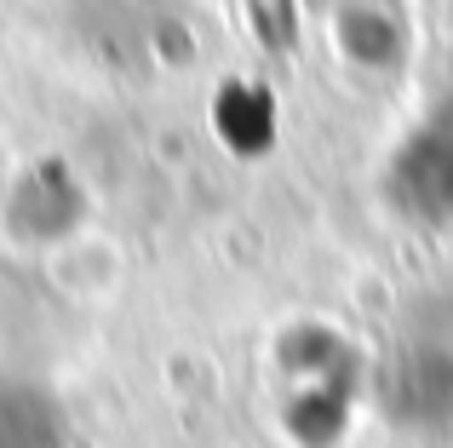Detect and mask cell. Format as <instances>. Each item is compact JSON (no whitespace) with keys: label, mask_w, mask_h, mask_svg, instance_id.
<instances>
[{"label":"cell","mask_w":453,"mask_h":448,"mask_svg":"<svg viewBox=\"0 0 453 448\" xmlns=\"http://www.w3.org/2000/svg\"><path fill=\"white\" fill-rule=\"evenodd\" d=\"M0 448H69V420L46 385L0 374Z\"/></svg>","instance_id":"cell-1"}]
</instances>
